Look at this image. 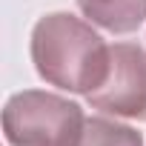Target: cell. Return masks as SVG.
Wrapping results in <instances>:
<instances>
[{
	"mask_svg": "<svg viewBox=\"0 0 146 146\" xmlns=\"http://www.w3.org/2000/svg\"><path fill=\"white\" fill-rule=\"evenodd\" d=\"M32 63L49 86L89 95L106 80L109 46L86 20L52 12L32 29Z\"/></svg>",
	"mask_w": 146,
	"mask_h": 146,
	"instance_id": "cell-1",
	"label": "cell"
},
{
	"mask_svg": "<svg viewBox=\"0 0 146 146\" xmlns=\"http://www.w3.org/2000/svg\"><path fill=\"white\" fill-rule=\"evenodd\" d=\"M86 126L83 109L54 92L23 89L3 106V135L9 146H78Z\"/></svg>",
	"mask_w": 146,
	"mask_h": 146,
	"instance_id": "cell-2",
	"label": "cell"
},
{
	"mask_svg": "<svg viewBox=\"0 0 146 146\" xmlns=\"http://www.w3.org/2000/svg\"><path fill=\"white\" fill-rule=\"evenodd\" d=\"M86 100L106 115L146 120V52L137 43H112L106 80Z\"/></svg>",
	"mask_w": 146,
	"mask_h": 146,
	"instance_id": "cell-3",
	"label": "cell"
},
{
	"mask_svg": "<svg viewBox=\"0 0 146 146\" xmlns=\"http://www.w3.org/2000/svg\"><path fill=\"white\" fill-rule=\"evenodd\" d=\"M78 9L95 26L115 35L137 32L146 20V0H78Z\"/></svg>",
	"mask_w": 146,
	"mask_h": 146,
	"instance_id": "cell-4",
	"label": "cell"
},
{
	"mask_svg": "<svg viewBox=\"0 0 146 146\" xmlns=\"http://www.w3.org/2000/svg\"><path fill=\"white\" fill-rule=\"evenodd\" d=\"M78 146H143V135L126 123L95 115V117H86Z\"/></svg>",
	"mask_w": 146,
	"mask_h": 146,
	"instance_id": "cell-5",
	"label": "cell"
}]
</instances>
